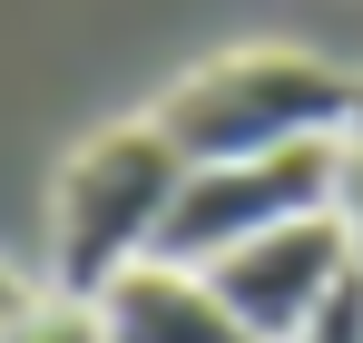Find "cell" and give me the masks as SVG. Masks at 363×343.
Segmentation results:
<instances>
[{"label": "cell", "mask_w": 363, "mask_h": 343, "mask_svg": "<svg viewBox=\"0 0 363 343\" xmlns=\"http://www.w3.org/2000/svg\"><path fill=\"white\" fill-rule=\"evenodd\" d=\"M354 89L363 69H334L295 40H255V50L186 69L147 118L167 128L186 167H236V157H285L314 137H354Z\"/></svg>", "instance_id": "cell-1"}, {"label": "cell", "mask_w": 363, "mask_h": 343, "mask_svg": "<svg viewBox=\"0 0 363 343\" xmlns=\"http://www.w3.org/2000/svg\"><path fill=\"white\" fill-rule=\"evenodd\" d=\"M177 186H186V157L167 147L157 118H118L89 147H69L60 186H50V275H60V294H99L128 265H147Z\"/></svg>", "instance_id": "cell-2"}, {"label": "cell", "mask_w": 363, "mask_h": 343, "mask_svg": "<svg viewBox=\"0 0 363 343\" xmlns=\"http://www.w3.org/2000/svg\"><path fill=\"white\" fill-rule=\"evenodd\" d=\"M334 157H344V137H314V147H285V157H236V167H186L177 206L157 226V265L206 275L255 235L295 226V216H324L334 206Z\"/></svg>", "instance_id": "cell-3"}, {"label": "cell", "mask_w": 363, "mask_h": 343, "mask_svg": "<svg viewBox=\"0 0 363 343\" xmlns=\"http://www.w3.org/2000/svg\"><path fill=\"white\" fill-rule=\"evenodd\" d=\"M344 275H354V245H344L334 216H295V226L236 245L226 265H206V285L226 294V314H236L255 343H295L304 324H314V304L344 285Z\"/></svg>", "instance_id": "cell-4"}, {"label": "cell", "mask_w": 363, "mask_h": 343, "mask_svg": "<svg viewBox=\"0 0 363 343\" xmlns=\"http://www.w3.org/2000/svg\"><path fill=\"white\" fill-rule=\"evenodd\" d=\"M99 304V324H108V343H255L226 314V294L206 285V275H186V265H128L118 285L89 294Z\"/></svg>", "instance_id": "cell-5"}, {"label": "cell", "mask_w": 363, "mask_h": 343, "mask_svg": "<svg viewBox=\"0 0 363 343\" xmlns=\"http://www.w3.org/2000/svg\"><path fill=\"white\" fill-rule=\"evenodd\" d=\"M0 343H108V324H99V304L89 294H30L10 324H0Z\"/></svg>", "instance_id": "cell-6"}, {"label": "cell", "mask_w": 363, "mask_h": 343, "mask_svg": "<svg viewBox=\"0 0 363 343\" xmlns=\"http://www.w3.org/2000/svg\"><path fill=\"white\" fill-rule=\"evenodd\" d=\"M344 245H354V275H363V137H344V157H334V206H324Z\"/></svg>", "instance_id": "cell-7"}, {"label": "cell", "mask_w": 363, "mask_h": 343, "mask_svg": "<svg viewBox=\"0 0 363 343\" xmlns=\"http://www.w3.org/2000/svg\"><path fill=\"white\" fill-rule=\"evenodd\" d=\"M295 343H363V275H344V285L314 304V324H304Z\"/></svg>", "instance_id": "cell-8"}, {"label": "cell", "mask_w": 363, "mask_h": 343, "mask_svg": "<svg viewBox=\"0 0 363 343\" xmlns=\"http://www.w3.org/2000/svg\"><path fill=\"white\" fill-rule=\"evenodd\" d=\"M20 304H30V275H20V265H0V324H10Z\"/></svg>", "instance_id": "cell-9"}, {"label": "cell", "mask_w": 363, "mask_h": 343, "mask_svg": "<svg viewBox=\"0 0 363 343\" xmlns=\"http://www.w3.org/2000/svg\"><path fill=\"white\" fill-rule=\"evenodd\" d=\"M354 137H363V89H354Z\"/></svg>", "instance_id": "cell-10"}]
</instances>
